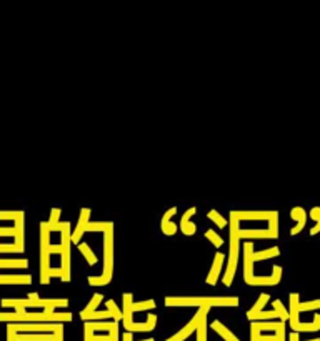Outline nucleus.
Masks as SVG:
<instances>
[{
    "label": "nucleus",
    "mask_w": 320,
    "mask_h": 341,
    "mask_svg": "<svg viewBox=\"0 0 320 341\" xmlns=\"http://www.w3.org/2000/svg\"><path fill=\"white\" fill-rule=\"evenodd\" d=\"M89 326L94 329V331H112V329L119 328V323L113 321V323H98V321H87Z\"/></svg>",
    "instance_id": "4be33fe9"
},
{
    "label": "nucleus",
    "mask_w": 320,
    "mask_h": 341,
    "mask_svg": "<svg viewBox=\"0 0 320 341\" xmlns=\"http://www.w3.org/2000/svg\"><path fill=\"white\" fill-rule=\"evenodd\" d=\"M175 213H177V208H175V206H174V208H169V210H167L165 215H163V218H162V221H160V225H162V223H167V221H170V218L175 217Z\"/></svg>",
    "instance_id": "a19ab883"
},
{
    "label": "nucleus",
    "mask_w": 320,
    "mask_h": 341,
    "mask_svg": "<svg viewBox=\"0 0 320 341\" xmlns=\"http://www.w3.org/2000/svg\"><path fill=\"white\" fill-rule=\"evenodd\" d=\"M279 233L272 230H240V238H277Z\"/></svg>",
    "instance_id": "ddd939ff"
},
{
    "label": "nucleus",
    "mask_w": 320,
    "mask_h": 341,
    "mask_svg": "<svg viewBox=\"0 0 320 341\" xmlns=\"http://www.w3.org/2000/svg\"><path fill=\"white\" fill-rule=\"evenodd\" d=\"M240 220H267L270 221L277 215V212H235Z\"/></svg>",
    "instance_id": "9b49d317"
},
{
    "label": "nucleus",
    "mask_w": 320,
    "mask_h": 341,
    "mask_svg": "<svg viewBox=\"0 0 320 341\" xmlns=\"http://www.w3.org/2000/svg\"><path fill=\"white\" fill-rule=\"evenodd\" d=\"M270 318H279L280 320V315L277 311H260L252 318V321H255V320H270Z\"/></svg>",
    "instance_id": "e433bc0d"
},
{
    "label": "nucleus",
    "mask_w": 320,
    "mask_h": 341,
    "mask_svg": "<svg viewBox=\"0 0 320 341\" xmlns=\"http://www.w3.org/2000/svg\"><path fill=\"white\" fill-rule=\"evenodd\" d=\"M152 308H155V301L154 300L140 301V303H132V313L147 311V310H152Z\"/></svg>",
    "instance_id": "c85d7f7f"
},
{
    "label": "nucleus",
    "mask_w": 320,
    "mask_h": 341,
    "mask_svg": "<svg viewBox=\"0 0 320 341\" xmlns=\"http://www.w3.org/2000/svg\"><path fill=\"white\" fill-rule=\"evenodd\" d=\"M110 227H113V223H105V221H89L85 227V232H105V230H109Z\"/></svg>",
    "instance_id": "b1692460"
},
{
    "label": "nucleus",
    "mask_w": 320,
    "mask_h": 341,
    "mask_svg": "<svg viewBox=\"0 0 320 341\" xmlns=\"http://www.w3.org/2000/svg\"><path fill=\"white\" fill-rule=\"evenodd\" d=\"M269 294L267 293H264V294H260V298H258L257 300V303H255V306L252 310H250V311H247V318H249L250 321H252V318L257 315V313H260L262 311V308H264V306L267 305V301H269Z\"/></svg>",
    "instance_id": "412c9836"
},
{
    "label": "nucleus",
    "mask_w": 320,
    "mask_h": 341,
    "mask_svg": "<svg viewBox=\"0 0 320 341\" xmlns=\"http://www.w3.org/2000/svg\"><path fill=\"white\" fill-rule=\"evenodd\" d=\"M144 341H155L154 338H148V340H144Z\"/></svg>",
    "instance_id": "49530a36"
},
{
    "label": "nucleus",
    "mask_w": 320,
    "mask_h": 341,
    "mask_svg": "<svg viewBox=\"0 0 320 341\" xmlns=\"http://www.w3.org/2000/svg\"><path fill=\"white\" fill-rule=\"evenodd\" d=\"M224 260H225V255H224V253H217L215 258H213L210 273H208V277H207V285H215L217 283V278H219V273L224 265Z\"/></svg>",
    "instance_id": "9d476101"
},
{
    "label": "nucleus",
    "mask_w": 320,
    "mask_h": 341,
    "mask_svg": "<svg viewBox=\"0 0 320 341\" xmlns=\"http://www.w3.org/2000/svg\"><path fill=\"white\" fill-rule=\"evenodd\" d=\"M277 341H285V323L282 325L280 329H279V340Z\"/></svg>",
    "instance_id": "a18cd8bd"
},
{
    "label": "nucleus",
    "mask_w": 320,
    "mask_h": 341,
    "mask_svg": "<svg viewBox=\"0 0 320 341\" xmlns=\"http://www.w3.org/2000/svg\"><path fill=\"white\" fill-rule=\"evenodd\" d=\"M109 318H113L112 313L109 311V310H105V311H95L92 315L89 316V320L87 321H95V320H109Z\"/></svg>",
    "instance_id": "c9c22d12"
},
{
    "label": "nucleus",
    "mask_w": 320,
    "mask_h": 341,
    "mask_svg": "<svg viewBox=\"0 0 320 341\" xmlns=\"http://www.w3.org/2000/svg\"><path fill=\"white\" fill-rule=\"evenodd\" d=\"M250 341H258V336H260V331H258L257 328H254L252 325H250Z\"/></svg>",
    "instance_id": "79ce46f5"
},
{
    "label": "nucleus",
    "mask_w": 320,
    "mask_h": 341,
    "mask_svg": "<svg viewBox=\"0 0 320 341\" xmlns=\"http://www.w3.org/2000/svg\"><path fill=\"white\" fill-rule=\"evenodd\" d=\"M107 310H109V311L112 313V315H113V320H115L117 323H119L122 318H124V313H120V310L117 308V305H115V301H113V300H109V301H107Z\"/></svg>",
    "instance_id": "7c9ffc66"
},
{
    "label": "nucleus",
    "mask_w": 320,
    "mask_h": 341,
    "mask_svg": "<svg viewBox=\"0 0 320 341\" xmlns=\"http://www.w3.org/2000/svg\"><path fill=\"white\" fill-rule=\"evenodd\" d=\"M239 240H240V228H239V218L237 213H230V255H228V265L227 273L224 275V285L230 286L232 279L235 275V266H237V256H239Z\"/></svg>",
    "instance_id": "7ed1b4c3"
},
{
    "label": "nucleus",
    "mask_w": 320,
    "mask_h": 341,
    "mask_svg": "<svg viewBox=\"0 0 320 341\" xmlns=\"http://www.w3.org/2000/svg\"><path fill=\"white\" fill-rule=\"evenodd\" d=\"M195 212H197V208H195V206H192V208L187 210V212L184 213V217H182V220H180V230H182V233L187 235V236L195 235V232H197L195 225L190 221V218L195 215Z\"/></svg>",
    "instance_id": "1a4fd4ad"
},
{
    "label": "nucleus",
    "mask_w": 320,
    "mask_h": 341,
    "mask_svg": "<svg viewBox=\"0 0 320 341\" xmlns=\"http://www.w3.org/2000/svg\"><path fill=\"white\" fill-rule=\"evenodd\" d=\"M290 311H288V323L292 325H297L299 323V294L297 293H292L290 294Z\"/></svg>",
    "instance_id": "f3484780"
},
{
    "label": "nucleus",
    "mask_w": 320,
    "mask_h": 341,
    "mask_svg": "<svg viewBox=\"0 0 320 341\" xmlns=\"http://www.w3.org/2000/svg\"><path fill=\"white\" fill-rule=\"evenodd\" d=\"M310 217L314 218L315 221H317V225H315V227L310 230V235L314 236V235H317V233L320 232V206H315V208L310 210Z\"/></svg>",
    "instance_id": "c756f323"
},
{
    "label": "nucleus",
    "mask_w": 320,
    "mask_h": 341,
    "mask_svg": "<svg viewBox=\"0 0 320 341\" xmlns=\"http://www.w3.org/2000/svg\"><path fill=\"white\" fill-rule=\"evenodd\" d=\"M210 308H200V321L197 326V341H207V311Z\"/></svg>",
    "instance_id": "dca6fc26"
},
{
    "label": "nucleus",
    "mask_w": 320,
    "mask_h": 341,
    "mask_svg": "<svg viewBox=\"0 0 320 341\" xmlns=\"http://www.w3.org/2000/svg\"><path fill=\"white\" fill-rule=\"evenodd\" d=\"M243 279H249L252 275V266H254V243L247 241L243 245Z\"/></svg>",
    "instance_id": "423d86ee"
},
{
    "label": "nucleus",
    "mask_w": 320,
    "mask_h": 341,
    "mask_svg": "<svg viewBox=\"0 0 320 341\" xmlns=\"http://www.w3.org/2000/svg\"><path fill=\"white\" fill-rule=\"evenodd\" d=\"M30 275H0V285H30Z\"/></svg>",
    "instance_id": "f8f14e48"
},
{
    "label": "nucleus",
    "mask_w": 320,
    "mask_h": 341,
    "mask_svg": "<svg viewBox=\"0 0 320 341\" xmlns=\"http://www.w3.org/2000/svg\"><path fill=\"white\" fill-rule=\"evenodd\" d=\"M70 223H62V281H70Z\"/></svg>",
    "instance_id": "20e7f679"
},
{
    "label": "nucleus",
    "mask_w": 320,
    "mask_h": 341,
    "mask_svg": "<svg viewBox=\"0 0 320 341\" xmlns=\"http://www.w3.org/2000/svg\"><path fill=\"white\" fill-rule=\"evenodd\" d=\"M48 277H59V278H62V270H60V268H50V271H48Z\"/></svg>",
    "instance_id": "c03bdc74"
},
{
    "label": "nucleus",
    "mask_w": 320,
    "mask_h": 341,
    "mask_svg": "<svg viewBox=\"0 0 320 341\" xmlns=\"http://www.w3.org/2000/svg\"><path fill=\"white\" fill-rule=\"evenodd\" d=\"M207 217L210 218L212 221H215L217 227H219V228H225V227H227V220H225V218L220 217V213H219V212H215V210H212V212H208V215H207Z\"/></svg>",
    "instance_id": "2f4dec72"
},
{
    "label": "nucleus",
    "mask_w": 320,
    "mask_h": 341,
    "mask_svg": "<svg viewBox=\"0 0 320 341\" xmlns=\"http://www.w3.org/2000/svg\"><path fill=\"white\" fill-rule=\"evenodd\" d=\"M273 306V311H277L280 315V321H285V320H288V311L284 308V305H282V301L280 300H275L272 303Z\"/></svg>",
    "instance_id": "473e14b6"
},
{
    "label": "nucleus",
    "mask_w": 320,
    "mask_h": 341,
    "mask_svg": "<svg viewBox=\"0 0 320 341\" xmlns=\"http://www.w3.org/2000/svg\"><path fill=\"white\" fill-rule=\"evenodd\" d=\"M155 323H157V318L154 315H150L147 318L145 323H135V321H130V323H124V328L127 329V333H135V331H152L155 328Z\"/></svg>",
    "instance_id": "6e6552de"
},
{
    "label": "nucleus",
    "mask_w": 320,
    "mask_h": 341,
    "mask_svg": "<svg viewBox=\"0 0 320 341\" xmlns=\"http://www.w3.org/2000/svg\"><path fill=\"white\" fill-rule=\"evenodd\" d=\"M9 251H14L15 253V251H22V250L15 243H10V245L0 243V253H9Z\"/></svg>",
    "instance_id": "ea45409f"
},
{
    "label": "nucleus",
    "mask_w": 320,
    "mask_h": 341,
    "mask_svg": "<svg viewBox=\"0 0 320 341\" xmlns=\"http://www.w3.org/2000/svg\"><path fill=\"white\" fill-rule=\"evenodd\" d=\"M167 306H199V308H212V306H237L239 298H165Z\"/></svg>",
    "instance_id": "f03ea898"
},
{
    "label": "nucleus",
    "mask_w": 320,
    "mask_h": 341,
    "mask_svg": "<svg viewBox=\"0 0 320 341\" xmlns=\"http://www.w3.org/2000/svg\"><path fill=\"white\" fill-rule=\"evenodd\" d=\"M27 260H0V268H27Z\"/></svg>",
    "instance_id": "393cba45"
},
{
    "label": "nucleus",
    "mask_w": 320,
    "mask_h": 341,
    "mask_svg": "<svg viewBox=\"0 0 320 341\" xmlns=\"http://www.w3.org/2000/svg\"><path fill=\"white\" fill-rule=\"evenodd\" d=\"M212 329H215V331L219 333V335L222 336V338L225 340V341H240V340L237 338V336L232 335L230 329H227L222 323H220V321H217V320L212 323Z\"/></svg>",
    "instance_id": "aec40b11"
},
{
    "label": "nucleus",
    "mask_w": 320,
    "mask_h": 341,
    "mask_svg": "<svg viewBox=\"0 0 320 341\" xmlns=\"http://www.w3.org/2000/svg\"><path fill=\"white\" fill-rule=\"evenodd\" d=\"M79 247V251H82L83 253V256L87 258V262H89V265H95L97 263V256L94 255V251L89 248V245L87 243H79L77 245Z\"/></svg>",
    "instance_id": "a878e982"
},
{
    "label": "nucleus",
    "mask_w": 320,
    "mask_h": 341,
    "mask_svg": "<svg viewBox=\"0 0 320 341\" xmlns=\"http://www.w3.org/2000/svg\"><path fill=\"white\" fill-rule=\"evenodd\" d=\"M104 300V296H102L100 293H97V294H94V298L92 300L89 301V305H87V308L83 310L82 313H80V318H82V320H89V316L92 315V313H95V310H97V306L100 305V301Z\"/></svg>",
    "instance_id": "6ab92c4d"
},
{
    "label": "nucleus",
    "mask_w": 320,
    "mask_h": 341,
    "mask_svg": "<svg viewBox=\"0 0 320 341\" xmlns=\"http://www.w3.org/2000/svg\"><path fill=\"white\" fill-rule=\"evenodd\" d=\"M319 308H320V300L307 301V303H299V313L300 311H312V310H319Z\"/></svg>",
    "instance_id": "f704fd0d"
},
{
    "label": "nucleus",
    "mask_w": 320,
    "mask_h": 341,
    "mask_svg": "<svg viewBox=\"0 0 320 341\" xmlns=\"http://www.w3.org/2000/svg\"><path fill=\"white\" fill-rule=\"evenodd\" d=\"M205 236H207L208 240H210V243L213 245V247H217V248H220L224 245V240L220 238L219 235H217L213 230H207V233H205Z\"/></svg>",
    "instance_id": "72a5a7b5"
},
{
    "label": "nucleus",
    "mask_w": 320,
    "mask_h": 341,
    "mask_svg": "<svg viewBox=\"0 0 320 341\" xmlns=\"http://www.w3.org/2000/svg\"><path fill=\"white\" fill-rule=\"evenodd\" d=\"M308 341H320V340H308Z\"/></svg>",
    "instance_id": "de8ad7c7"
},
{
    "label": "nucleus",
    "mask_w": 320,
    "mask_h": 341,
    "mask_svg": "<svg viewBox=\"0 0 320 341\" xmlns=\"http://www.w3.org/2000/svg\"><path fill=\"white\" fill-rule=\"evenodd\" d=\"M290 217L293 220H297V227L290 230V235H297V233L302 232V228L305 227V221H307V213L304 208H300V206H295V208H292L290 212Z\"/></svg>",
    "instance_id": "4468645a"
},
{
    "label": "nucleus",
    "mask_w": 320,
    "mask_h": 341,
    "mask_svg": "<svg viewBox=\"0 0 320 341\" xmlns=\"http://www.w3.org/2000/svg\"><path fill=\"white\" fill-rule=\"evenodd\" d=\"M42 308H59V306H68V300H39Z\"/></svg>",
    "instance_id": "cd10ccee"
},
{
    "label": "nucleus",
    "mask_w": 320,
    "mask_h": 341,
    "mask_svg": "<svg viewBox=\"0 0 320 341\" xmlns=\"http://www.w3.org/2000/svg\"><path fill=\"white\" fill-rule=\"evenodd\" d=\"M60 213H62V212H60L59 208H52V212H50V220L47 221V223H48V228H50V230L55 227V225H59Z\"/></svg>",
    "instance_id": "4c0bfd02"
},
{
    "label": "nucleus",
    "mask_w": 320,
    "mask_h": 341,
    "mask_svg": "<svg viewBox=\"0 0 320 341\" xmlns=\"http://www.w3.org/2000/svg\"><path fill=\"white\" fill-rule=\"evenodd\" d=\"M280 278H282V266L273 265V271L270 277H250L249 279H245V283L254 286H275L280 283Z\"/></svg>",
    "instance_id": "39448f33"
},
{
    "label": "nucleus",
    "mask_w": 320,
    "mask_h": 341,
    "mask_svg": "<svg viewBox=\"0 0 320 341\" xmlns=\"http://www.w3.org/2000/svg\"><path fill=\"white\" fill-rule=\"evenodd\" d=\"M279 255H280L279 248L272 247V248H269V250L254 253V262H258V260H267V258H273V256H279Z\"/></svg>",
    "instance_id": "5701e85b"
},
{
    "label": "nucleus",
    "mask_w": 320,
    "mask_h": 341,
    "mask_svg": "<svg viewBox=\"0 0 320 341\" xmlns=\"http://www.w3.org/2000/svg\"><path fill=\"white\" fill-rule=\"evenodd\" d=\"M92 336H94V329L89 326V323L85 321V341H92Z\"/></svg>",
    "instance_id": "37998d69"
},
{
    "label": "nucleus",
    "mask_w": 320,
    "mask_h": 341,
    "mask_svg": "<svg viewBox=\"0 0 320 341\" xmlns=\"http://www.w3.org/2000/svg\"><path fill=\"white\" fill-rule=\"evenodd\" d=\"M160 227H162V232L165 233V235H169V236L175 235V232H177V225L172 223V221H167V223H162V225H160Z\"/></svg>",
    "instance_id": "58836bf2"
},
{
    "label": "nucleus",
    "mask_w": 320,
    "mask_h": 341,
    "mask_svg": "<svg viewBox=\"0 0 320 341\" xmlns=\"http://www.w3.org/2000/svg\"><path fill=\"white\" fill-rule=\"evenodd\" d=\"M113 273V227L104 232V273L102 277H89L90 286H104L112 281Z\"/></svg>",
    "instance_id": "f257e3e1"
},
{
    "label": "nucleus",
    "mask_w": 320,
    "mask_h": 341,
    "mask_svg": "<svg viewBox=\"0 0 320 341\" xmlns=\"http://www.w3.org/2000/svg\"><path fill=\"white\" fill-rule=\"evenodd\" d=\"M199 321H200V310L197 311V315L193 316V320L190 321L187 326H184L180 329V331L177 333V335H174L172 338L165 340V341H184L185 338H189L190 335H192L193 331H197V326H199Z\"/></svg>",
    "instance_id": "0eeeda50"
},
{
    "label": "nucleus",
    "mask_w": 320,
    "mask_h": 341,
    "mask_svg": "<svg viewBox=\"0 0 320 341\" xmlns=\"http://www.w3.org/2000/svg\"><path fill=\"white\" fill-rule=\"evenodd\" d=\"M17 341H55V335L53 333H17Z\"/></svg>",
    "instance_id": "2eb2a0df"
},
{
    "label": "nucleus",
    "mask_w": 320,
    "mask_h": 341,
    "mask_svg": "<svg viewBox=\"0 0 320 341\" xmlns=\"http://www.w3.org/2000/svg\"><path fill=\"white\" fill-rule=\"evenodd\" d=\"M292 329L293 333H300V331H317L320 329V315H315L314 321L312 323H297V325H292Z\"/></svg>",
    "instance_id": "a211bd4d"
},
{
    "label": "nucleus",
    "mask_w": 320,
    "mask_h": 341,
    "mask_svg": "<svg viewBox=\"0 0 320 341\" xmlns=\"http://www.w3.org/2000/svg\"><path fill=\"white\" fill-rule=\"evenodd\" d=\"M47 321L52 323H60V321H72V313H47Z\"/></svg>",
    "instance_id": "bb28decb"
}]
</instances>
